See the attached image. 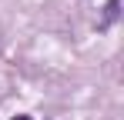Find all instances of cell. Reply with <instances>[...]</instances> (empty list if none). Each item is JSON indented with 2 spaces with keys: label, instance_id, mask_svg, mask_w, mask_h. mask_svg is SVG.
Wrapping results in <instances>:
<instances>
[{
  "label": "cell",
  "instance_id": "cell-1",
  "mask_svg": "<svg viewBox=\"0 0 124 120\" xmlns=\"http://www.w3.org/2000/svg\"><path fill=\"white\" fill-rule=\"evenodd\" d=\"M117 7H121V0H111V3H107V17H104V23H101V27H107L111 20L117 17Z\"/></svg>",
  "mask_w": 124,
  "mask_h": 120
},
{
  "label": "cell",
  "instance_id": "cell-2",
  "mask_svg": "<svg viewBox=\"0 0 124 120\" xmlns=\"http://www.w3.org/2000/svg\"><path fill=\"white\" fill-rule=\"evenodd\" d=\"M10 120H30V117H10Z\"/></svg>",
  "mask_w": 124,
  "mask_h": 120
}]
</instances>
